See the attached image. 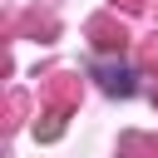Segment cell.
Masks as SVG:
<instances>
[{"label": "cell", "instance_id": "1", "mask_svg": "<svg viewBox=\"0 0 158 158\" xmlns=\"http://www.w3.org/2000/svg\"><path fill=\"white\" fill-rule=\"evenodd\" d=\"M104 89H109V94H133V74H128V69H109V74H104Z\"/></svg>", "mask_w": 158, "mask_h": 158}]
</instances>
